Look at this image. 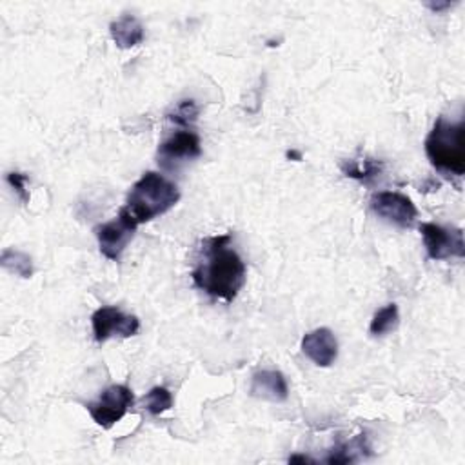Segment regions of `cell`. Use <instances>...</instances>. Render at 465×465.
Wrapping results in <instances>:
<instances>
[{"instance_id":"13","label":"cell","mask_w":465,"mask_h":465,"mask_svg":"<svg viewBox=\"0 0 465 465\" xmlns=\"http://www.w3.org/2000/svg\"><path fill=\"white\" fill-rule=\"evenodd\" d=\"M340 169L345 176L353 178V181H359L362 184H371L376 176L382 174L384 162L371 159V157L351 159V160H344L340 164Z\"/></svg>"},{"instance_id":"19","label":"cell","mask_w":465,"mask_h":465,"mask_svg":"<svg viewBox=\"0 0 465 465\" xmlns=\"http://www.w3.org/2000/svg\"><path fill=\"white\" fill-rule=\"evenodd\" d=\"M6 181H8V184L17 191V195L20 197V200L22 202H27L29 200V191L26 190V184H27V176L24 174V173H17V171H13V173H8V176H6Z\"/></svg>"},{"instance_id":"16","label":"cell","mask_w":465,"mask_h":465,"mask_svg":"<svg viewBox=\"0 0 465 465\" xmlns=\"http://www.w3.org/2000/svg\"><path fill=\"white\" fill-rule=\"evenodd\" d=\"M0 264H3V267L8 269L10 273L19 275L20 278H31L33 275L31 259L26 253L17 252V249H4L3 257H0Z\"/></svg>"},{"instance_id":"21","label":"cell","mask_w":465,"mask_h":465,"mask_svg":"<svg viewBox=\"0 0 465 465\" xmlns=\"http://www.w3.org/2000/svg\"><path fill=\"white\" fill-rule=\"evenodd\" d=\"M290 463H316V461L306 454H295L290 458Z\"/></svg>"},{"instance_id":"17","label":"cell","mask_w":465,"mask_h":465,"mask_svg":"<svg viewBox=\"0 0 465 465\" xmlns=\"http://www.w3.org/2000/svg\"><path fill=\"white\" fill-rule=\"evenodd\" d=\"M144 406L148 409L150 415L153 416H160L162 413L169 411L173 406V397L171 392L166 387H153L148 395L144 397Z\"/></svg>"},{"instance_id":"18","label":"cell","mask_w":465,"mask_h":465,"mask_svg":"<svg viewBox=\"0 0 465 465\" xmlns=\"http://www.w3.org/2000/svg\"><path fill=\"white\" fill-rule=\"evenodd\" d=\"M167 119L178 126H190L198 119V105L193 98H184L167 113Z\"/></svg>"},{"instance_id":"1","label":"cell","mask_w":465,"mask_h":465,"mask_svg":"<svg viewBox=\"0 0 465 465\" xmlns=\"http://www.w3.org/2000/svg\"><path fill=\"white\" fill-rule=\"evenodd\" d=\"M229 244V233L205 238L202 242L204 260L191 273L198 290L228 304L236 298L245 283V264Z\"/></svg>"},{"instance_id":"7","label":"cell","mask_w":465,"mask_h":465,"mask_svg":"<svg viewBox=\"0 0 465 465\" xmlns=\"http://www.w3.org/2000/svg\"><path fill=\"white\" fill-rule=\"evenodd\" d=\"M93 337L97 344H104L112 337L129 338L140 331V320L135 314H126L119 307L104 306L91 316Z\"/></svg>"},{"instance_id":"14","label":"cell","mask_w":465,"mask_h":465,"mask_svg":"<svg viewBox=\"0 0 465 465\" xmlns=\"http://www.w3.org/2000/svg\"><path fill=\"white\" fill-rule=\"evenodd\" d=\"M400 324V313H399V306L397 304H389L385 307H382L371 320V326H369V333L373 337H384L391 331H395Z\"/></svg>"},{"instance_id":"10","label":"cell","mask_w":465,"mask_h":465,"mask_svg":"<svg viewBox=\"0 0 465 465\" xmlns=\"http://www.w3.org/2000/svg\"><path fill=\"white\" fill-rule=\"evenodd\" d=\"M302 353L318 368H329L338 356V342L331 329L318 328L302 338Z\"/></svg>"},{"instance_id":"12","label":"cell","mask_w":465,"mask_h":465,"mask_svg":"<svg viewBox=\"0 0 465 465\" xmlns=\"http://www.w3.org/2000/svg\"><path fill=\"white\" fill-rule=\"evenodd\" d=\"M112 39L120 50H131L144 41V26L133 15H122L110 26Z\"/></svg>"},{"instance_id":"9","label":"cell","mask_w":465,"mask_h":465,"mask_svg":"<svg viewBox=\"0 0 465 465\" xmlns=\"http://www.w3.org/2000/svg\"><path fill=\"white\" fill-rule=\"evenodd\" d=\"M202 155V142L195 131H176L159 146V162L171 167L178 162L198 159Z\"/></svg>"},{"instance_id":"5","label":"cell","mask_w":465,"mask_h":465,"mask_svg":"<svg viewBox=\"0 0 465 465\" xmlns=\"http://www.w3.org/2000/svg\"><path fill=\"white\" fill-rule=\"evenodd\" d=\"M136 228L138 224L135 222V219L128 213L126 207H122L115 221L95 228V236L100 245V253L107 260L119 262L124 253V249L133 240Z\"/></svg>"},{"instance_id":"22","label":"cell","mask_w":465,"mask_h":465,"mask_svg":"<svg viewBox=\"0 0 465 465\" xmlns=\"http://www.w3.org/2000/svg\"><path fill=\"white\" fill-rule=\"evenodd\" d=\"M288 157L290 159H297V160H302V155L297 153V151H288Z\"/></svg>"},{"instance_id":"6","label":"cell","mask_w":465,"mask_h":465,"mask_svg":"<svg viewBox=\"0 0 465 465\" xmlns=\"http://www.w3.org/2000/svg\"><path fill=\"white\" fill-rule=\"evenodd\" d=\"M420 233L423 236L427 257L431 260L465 257V244H463L461 229L458 228L449 229V228H444L433 222H425L420 226Z\"/></svg>"},{"instance_id":"15","label":"cell","mask_w":465,"mask_h":465,"mask_svg":"<svg viewBox=\"0 0 465 465\" xmlns=\"http://www.w3.org/2000/svg\"><path fill=\"white\" fill-rule=\"evenodd\" d=\"M364 451H371L369 444H368V437L366 435H360L353 438L351 442L347 444H340L337 446L331 454L326 458L328 463H333V465H338V463H353L356 460V453H362Z\"/></svg>"},{"instance_id":"11","label":"cell","mask_w":465,"mask_h":465,"mask_svg":"<svg viewBox=\"0 0 465 465\" xmlns=\"http://www.w3.org/2000/svg\"><path fill=\"white\" fill-rule=\"evenodd\" d=\"M249 392L255 399H262L267 402H285L290 397V385L285 376L280 371L275 369H266L259 371L253 375L252 387H249Z\"/></svg>"},{"instance_id":"2","label":"cell","mask_w":465,"mask_h":465,"mask_svg":"<svg viewBox=\"0 0 465 465\" xmlns=\"http://www.w3.org/2000/svg\"><path fill=\"white\" fill-rule=\"evenodd\" d=\"M178 200H181V191L176 184L157 171H148L131 188L124 207L140 226L162 217L178 204Z\"/></svg>"},{"instance_id":"4","label":"cell","mask_w":465,"mask_h":465,"mask_svg":"<svg viewBox=\"0 0 465 465\" xmlns=\"http://www.w3.org/2000/svg\"><path fill=\"white\" fill-rule=\"evenodd\" d=\"M133 404L135 395L128 385H110L98 397V400L89 402L86 407L97 425L104 429H112L128 415Z\"/></svg>"},{"instance_id":"20","label":"cell","mask_w":465,"mask_h":465,"mask_svg":"<svg viewBox=\"0 0 465 465\" xmlns=\"http://www.w3.org/2000/svg\"><path fill=\"white\" fill-rule=\"evenodd\" d=\"M425 6H427L429 10H431V12H435V13H440V12H444V10L453 8L454 4H453V3H427Z\"/></svg>"},{"instance_id":"3","label":"cell","mask_w":465,"mask_h":465,"mask_svg":"<svg viewBox=\"0 0 465 465\" xmlns=\"http://www.w3.org/2000/svg\"><path fill=\"white\" fill-rule=\"evenodd\" d=\"M425 155L444 176L461 178L465 173V126L438 117L425 138Z\"/></svg>"},{"instance_id":"8","label":"cell","mask_w":465,"mask_h":465,"mask_svg":"<svg viewBox=\"0 0 465 465\" xmlns=\"http://www.w3.org/2000/svg\"><path fill=\"white\" fill-rule=\"evenodd\" d=\"M371 209L389 224H395L402 229L413 228L418 209L413 200L397 191H380L371 198Z\"/></svg>"}]
</instances>
